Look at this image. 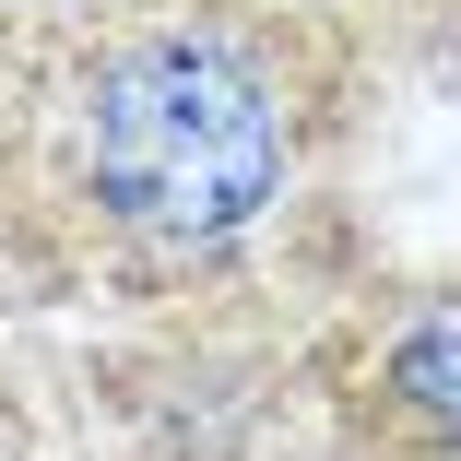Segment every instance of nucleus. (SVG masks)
I'll list each match as a JSON object with an SVG mask.
<instances>
[{"instance_id": "obj_1", "label": "nucleus", "mask_w": 461, "mask_h": 461, "mask_svg": "<svg viewBox=\"0 0 461 461\" xmlns=\"http://www.w3.org/2000/svg\"><path fill=\"white\" fill-rule=\"evenodd\" d=\"M59 166H71V202L107 237L202 260V249H237L272 202H285L296 107H285L272 59L237 24L142 13V24H119L71 71Z\"/></svg>"}, {"instance_id": "obj_2", "label": "nucleus", "mask_w": 461, "mask_h": 461, "mask_svg": "<svg viewBox=\"0 0 461 461\" xmlns=\"http://www.w3.org/2000/svg\"><path fill=\"white\" fill-rule=\"evenodd\" d=\"M355 414L391 449H461V320L391 331L366 355V379H355Z\"/></svg>"}, {"instance_id": "obj_3", "label": "nucleus", "mask_w": 461, "mask_h": 461, "mask_svg": "<svg viewBox=\"0 0 461 461\" xmlns=\"http://www.w3.org/2000/svg\"><path fill=\"white\" fill-rule=\"evenodd\" d=\"M13 13H59V0H0V24H13Z\"/></svg>"}]
</instances>
